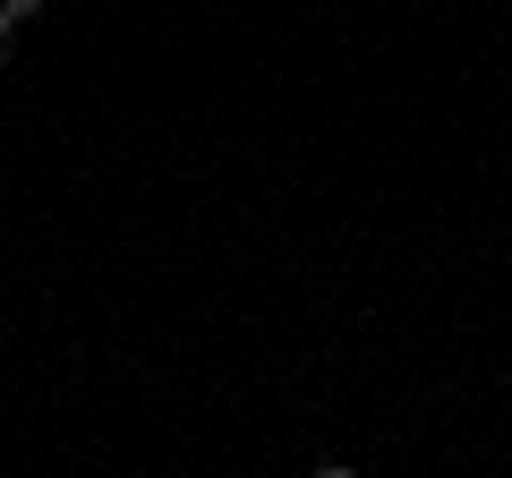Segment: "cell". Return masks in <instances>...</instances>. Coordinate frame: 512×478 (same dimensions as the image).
<instances>
[{"mask_svg": "<svg viewBox=\"0 0 512 478\" xmlns=\"http://www.w3.org/2000/svg\"><path fill=\"white\" fill-rule=\"evenodd\" d=\"M9 43H18V35H9V26H0V77H9Z\"/></svg>", "mask_w": 512, "mask_h": 478, "instance_id": "obj_2", "label": "cell"}, {"mask_svg": "<svg viewBox=\"0 0 512 478\" xmlns=\"http://www.w3.org/2000/svg\"><path fill=\"white\" fill-rule=\"evenodd\" d=\"M35 18H43V0H0V26H9V35H26Z\"/></svg>", "mask_w": 512, "mask_h": 478, "instance_id": "obj_1", "label": "cell"}]
</instances>
